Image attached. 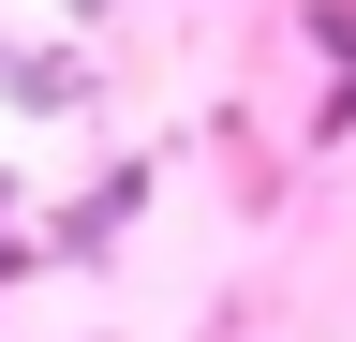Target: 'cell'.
<instances>
[{"mask_svg": "<svg viewBox=\"0 0 356 342\" xmlns=\"http://www.w3.org/2000/svg\"><path fill=\"white\" fill-rule=\"evenodd\" d=\"M149 194H163V164H104V179H89V194L60 208V224H44V268H89V253H119Z\"/></svg>", "mask_w": 356, "mask_h": 342, "instance_id": "obj_1", "label": "cell"}, {"mask_svg": "<svg viewBox=\"0 0 356 342\" xmlns=\"http://www.w3.org/2000/svg\"><path fill=\"white\" fill-rule=\"evenodd\" d=\"M0 90H15L30 119H74V104H89V60H74V45H15V30H0Z\"/></svg>", "mask_w": 356, "mask_h": 342, "instance_id": "obj_2", "label": "cell"}, {"mask_svg": "<svg viewBox=\"0 0 356 342\" xmlns=\"http://www.w3.org/2000/svg\"><path fill=\"white\" fill-rule=\"evenodd\" d=\"M0 208H15V179H0Z\"/></svg>", "mask_w": 356, "mask_h": 342, "instance_id": "obj_3", "label": "cell"}]
</instances>
